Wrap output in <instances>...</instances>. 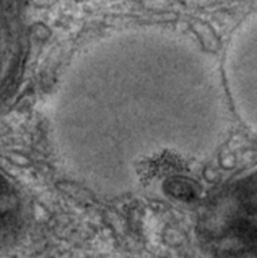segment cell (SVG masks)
<instances>
[{
	"label": "cell",
	"mask_w": 257,
	"mask_h": 258,
	"mask_svg": "<svg viewBox=\"0 0 257 258\" xmlns=\"http://www.w3.org/2000/svg\"><path fill=\"white\" fill-rule=\"evenodd\" d=\"M222 71L200 43L163 25L97 35L72 55L49 103L59 168L101 195H121L160 157L210 158L230 130Z\"/></svg>",
	"instance_id": "1"
},
{
	"label": "cell",
	"mask_w": 257,
	"mask_h": 258,
	"mask_svg": "<svg viewBox=\"0 0 257 258\" xmlns=\"http://www.w3.org/2000/svg\"><path fill=\"white\" fill-rule=\"evenodd\" d=\"M221 71L232 112L257 136V10L230 35Z\"/></svg>",
	"instance_id": "2"
},
{
	"label": "cell",
	"mask_w": 257,
	"mask_h": 258,
	"mask_svg": "<svg viewBox=\"0 0 257 258\" xmlns=\"http://www.w3.org/2000/svg\"><path fill=\"white\" fill-rule=\"evenodd\" d=\"M17 212V198L13 188L0 176V231L9 227Z\"/></svg>",
	"instance_id": "3"
}]
</instances>
